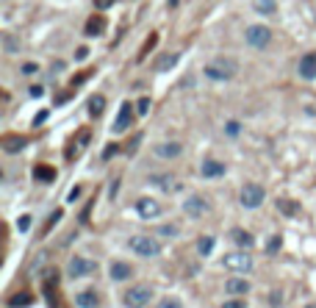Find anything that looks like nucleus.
<instances>
[{"instance_id": "nucleus-1", "label": "nucleus", "mask_w": 316, "mask_h": 308, "mask_svg": "<svg viewBox=\"0 0 316 308\" xmlns=\"http://www.w3.org/2000/svg\"><path fill=\"white\" fill-rule=\"evenodd\" d=\"M236 72H239V64L233 61V58L222 56V58H214L211 64H205L203 75L208 78V81H230Z\"/></svg>"}, {"instance_id": "nucleus-40", "label": "nucleus", "mask_w": 316, "mask_h": 308, "mask_svg": "<svg viewBox=\"0 0 316 308\" xmlns=\"http://www.w3.org/2000/svg\"><path fill=\"white\" fill-rule=\"evenodd\" d=\"M42 95V86H31V98H39Z\"/></svg>"}, {"instance_id": "nucleus-24", "label": "nucleus", "mask_w": 316, "mask_h": 308, "mask_svg": "<svg viewBox=\"0 0 316 308\" xmlns=\"http://www.w3.org/2000/svg\"><path fill=\"white\" fill-rule=\"evenodd\" d=\"M211 250H214V239H211V236H200V239H197V253H200V256H211Z\"/></svg>"}, {"instance_id": "nucleus-33", "label": "nucleus", "mask_w": 316, "mask_h": 308, "mask_svg": "<svg viewBox=\"0 0 316 308\" xmlns=\"http://www.w3.org/2000/svg\"><path fill=\"white\" fill-rule=\"evenodd\" d=\"M6 53H17V39L14 36H6Z\"/></svg>"}, {"instance_id": "nucleus-25", "label": "nucleus", "mask_w": 316, "mask_h": 308, "mask_svg": "<svg viewBox=\"0 0 316 308\" xmlns=\"http://www.w3.org/2000/svg\"><path fill=\"white\" fill-rule=\"evenodd\" d=\"M274 8H277L274 0H255V11L258 14H274Z\"/></svg>"}, {"instance_id": "nucleus-36", "label": "nucleus", "mask_w": 316, "mask_h": 308, "mask_svg": "<svg viewBox=\"0 0 316 308\" xmlns=\"http://www.w3.org/2000/svg\"><path fill=\"white\" fill-rule=\"evenodd\" d=\"M86 56H89V48H78L75 50V58H78V61H84Z\"/></svg>"}, {"instance_id": "nucleus-16", "label": "nucleus", "mask_w": 316, "mask_h": 308, "mask_svg": "<svg viewBox=\"0 0 316 308\" xmlns=\"http://www.w3.org/2000/svg\"><path fill=\"white\" fill-rule=\"evenodd\" d=\"M225 292L233 294V297H244V294L250 292V283H247L244 278H230L225 283Z\"/></svg>"}, {"instance_id": "nucleus-18", "label": "nucleus", "mask_w": 316, "mask_h": 308, "mask_svg": "<svg viewBox=\"0 0 316 308\" xmlns=\"http://www.w3.org/2000/svg\"><path fill=\"white\" fill-rule=\"evenodd\" d=\"M178 61H181V53H169V56H161L158 61H155V72H169L172 67H178Z\"/></svg>"}, {"instance_id": "nucleus-5", "label": "nucleus", "mask_w": 316, "mask_h": 308, "mask_svg": "<svg viewBox=\"0 0 316 308\" xmlns=\"http://www.w3.org/2000/svg\"><path fill=\"white\" fill-rule=\"evenodd\" d=\"M269 42H272V31H269L267 25H250V28H247V45H250V48L264 50Z\"/></svg>"}, {"instance_id": "nucleus-27", "label": "nucleus", "mask_w": 316, "mask_h": 308, "mask_svg": "<svg viewBox=\"0 0 316 308\" xmlns=\"http://www.w3.org/2000/svg\"><path fill=\"white\" fill-rule=\"evenodd\" d=\"M277 205H280V214H283V217H297V211H300L294 200H280Z\"/></svg>"}, {"instance_id": "nucleus-15", "label": "nucleus", "mask_w": 316, "mask_h": 308, "mask_svg": "<svg viewBox=\"0 0 316 308\" xmlns=\"http://www.w3.org/2000/svg\"><path fill=\"white\" fill-rule=\"evenodd\" d=\"M300 75L302 78H316V50L314 53H305V56L300 58Z\"/></svg>"}, {"instance_id": "nucleus-14", "label": "nucleus", "mask_w": 316, "mask_h": 308, "mask_svg": "<svg viewBox=\"0 0 316 308\" xmlns=\"http://www.w3.org/2000/svg\"><path fill=\"white\" fill-rule=\"evenodd\" d=\"M75 306L78 308H97L100 306V297L94 289H84V292L75 294Z\"/></svg>"}, {"instance_id": "nucleus-9", "label": "nucleus", "mask_w": 316, "mask_h": 308, "mask_svg": "<svg viewBox=\"0 0 316 308\" xmlns=\"http://www.w3.org/2000/svg\"><path fill=\"white\" fill-rule=\"evenodd\" d=\"M264 203V189H261L258 183H247L244 189H241V205L244 208H258Z\"/></svg>"}, {"instance_id": "nucleus-26", "label": "nucleus", "mask_w": 316, "mask_h": 308, "mask_svg": "<svg viewBox=\"0 0 316 308\" xmlns=\"http://www.w3.org/2000/svg\"><path fill=\"white\" fill-rule=\"evenodd\" d=\"M86 34H89V36H100V34H103V20H100V17H94V20H89V22H86Z\"/></svg>"}, {"instance_id": "nucleus-11", "label": "nucleus", "mask_w": 316, "mask_h": 308, "mask_svg": "<svg viewBox=\"0 0 316 308\" xmlns=\"http://www.w3.org/2000/svg\"><path fill=\"white\" fill-rule=\"evenodd\" d=\"M131 122H134V108H131V103H122V108H120V117L114 119L111 131H114V133H125L128 128H131Z\"/></svg>"}, {"instance_id": "nucleus-34", "label": "nucleus", "mask_w": 316, "mask_h": 308, "mask_svg": "<svg viewBox=\"0 0 316 308\" xmlns=\"http://www.w3.org/2000/svg\"><path fill=\"white\" fill-rule=\"evenodd\" d=\"M34 72H39V67H36L34 61H28L25 67H22V75H34Z\"/></svg>"}, {"instance_id": "nucleus-7", "label": "nucleus", "mask_w": 316, "mask_h": 308, "mask_svg": "<svg viewBox=\"0 0 316 308\" xmlns=\"http://www.w3.org/2000/svg\"><path fill=\"white\" fill-rule=\"evenodd\" d=\"M208 200L205 197H200V195H191V197H186V203H183V211H186V217H191V219H200V217H205L208 214Z\"/></svg>"}, {"instance_id": "nucleus-22", "label": "nucleus", "mask_w": 316, "mask_h": 308, "mask_svg": "<svg viewBox=\"0 0 316 308\" xmlns=\"http://www.w3.org/2000/svg\"><path fill=\"white\" fill-rule=\"evenodd\" d=\"M3 147H6L8 153H17V150L25 147V139H22V136H6V139H3Z\"/></svg>"}, {"instance_id": "nucleus-41", "label": "nucleus", "mask_w": 316, "mask_h": 308, "mask_svg": "<svg viewBox=\"0 0 316 308\" xmlns=\"http://www.w3.org/2000/svg\"><path fill=\"white\" fill-rule=\"evenodd\" d=\"M305 308H316V306H305Z\"/></svg>"}, {"instance_id": "nucleus-32", "label": "nucleus", "mask_w": 316, "mask_h": 308, "mask_svg": "<svg viewBox=\"0 0 316 308\" xmlns=\"http://www.w3.org/2000/svg\"><path fill=\"white\" fill-rule=\"evenodd\" d=\"M136 111H139V114H147V111H150V100H147V98H141V100H139V105H136Z\"/></svg>"}, {"instance_id": "nucleus-19", "label": "nucleus", "mask_w": 316, "mask_h": 308, "mask_svg": "<svg viewBox=\"0 0 316 308\" xmlns=\"http://www.w3.org/2000/svg\"><path fill=\"white\" fill-rule=\"evenodd\" d=\"M233 242L239 245V250H250V247H253V233L236 228V231H233Z\"/></svg>"}, {"instance_id": "nucleus-38", "label": "nucleus", "mask_w": 316, "mask_h": 308, "mask_svg": "<svg viewBox=\"0 0 316 308\" xmlns=\"http://www.w3.org/2000/svg\"><path fill=\"white\" fill-rule=\"evenodd\" d=\"M222 308H244V300H230V303H225Z\"/></svg>"}, {"instance_id": "nucleus-30", "label": "nucleus", "mask_w": 316, "mask_h": 308, "mask_svg": "<svg viewBox=\"0 0 316 308\" xmlns=\"http://www.w3.org/2000/svg\"><path fill=\"white\" fill-rule=\"evenodd\" d=\"M28 228H31V214H22V217L17 219V231H20V233H25Z\"/></svg>"}, {"instance_id": "nucleus-29", "label": "nucleus", "mask_w": 316, "mask_h": 308, "mask_svg": "<svg viewBox=\"0 0 316 308\" xmlns=\"http://www.w3.org/2000/svg\"><path fill=\"white\" fill-rule=\"evenodd\" d=\"M155 308H183V306H181L178 297H164V300H158V306H155Z\"/></svg>"}, {"instance_id": "nucleus-17", "label": "nucleus", "mask_w": 316, "mask_h": 308, "mask_svg": "<svg viewBox=\"0 0 316 308\" xmlns=\"http://www.w3.org/2000/svg\"><path fill=\"white\" fill-rule=\"evenodd\" d=\"M200 172H203L205 178H219L222 172H225V164L217 161V158H205L203 167H200Z\"/></svg>"}, {"instance_id": "nucleus-3", "label": "nucleus", "mask_w": 316, "mask_h": 308, "mask_svg": "<svg viewBox=\"0 0 316 308\" xmlns=\"http://www.w3.org/2000/svg\"><path fill=\"white\" fill-rule=\"evenodd\" d=\"M222 264H225V269H230V272H253L255 261L247 250H233L222 258Z\"/></svg>"}, {"instance_id": "nucleus-8", "label": "nucleus", "mask_w": 316, "mask_h": 308, "mask_svg": "<svg viewBox=\"0 0 316 308\" xmlns=\"http://www.w3.org/2000/svg\"><path fill=\"white\" fill-rule=\"evenodd\" d=\"M147 183H150V186H155V189L167 192V195H172V192L181 189V181H178L175 175H169V172H158V175H150V178H147Z\"/></svg>"}, {"instance_id": "nucleus-28", "label": "nucleus", "mask_w": 316, "mask_h": 308, "mask_svg": "<svg viewBox=\"0 0 316 308\" xmlns=\"http://www.w3.org/2000/svg\"><path fill=\"white\" fill-rule=\"evenodd\" d=\"M155 233H158V236H178V233H181V228H178V225H172V222H164V225H158V228H155Z\"/></svg>"}, {"instance_id": "nucleus-20", "label": "nucleus", "mask_w": 316, "mask_h": 308, "mask_svg": "<svg viewBox=\"0 0 316 308\" xmlns=\"http://www.w3.org/2000/svg\"><path fill=\"white\" fill-rule=\"evenodd\" d=\"M86 108H89V117H100L103 108H105V98H103V95H91Z\"/></svg>"}, {"instance_id": "nucleus-2", "label": "nucleus", "mask_w": 316, "mask_h": 308, "mask_svg": "<svg viewBox=\"0 0 316 308\" xmlns=\"http://www.w3.org/2000/svg\"><path fill=\"white\" fill-rule=\"evenodd\" d=\"M128 247H131L139 258H155V256L161 253V245H158L153 236H131L128 239Z\"/></svg>"}, {"instance_id": "nucleus-12", "label": "nucleus", "mask_w": 316, "mask_h": 308, "mask_svg": "<svg viewBox=\"0 0 316 308\" xmlns=\"http://www.w3.org/2000/svg\"><path fill=\"white\" fill-rule=\"evenodd\" d=\"M108 278H111V280L134 278V266L128 264V261H111V266H108Z\"/></svg>"}, {"instance_id": "nucleus-31", "label": "nucleus", "mask_w": 316, "mask_h": 308, "mask_svg": "<svg viewBox=\"0 0 316 308\" xmlns=\"http://www.w3.org/2000/svg\"><path fill=\"white\" fill-rule=\"evenodd\" d=\"M277 250H280V236H272V239H269V245H267V253H272V256H274Z\"/></svg>"}, {"instance_id": "nucleus-6", "label": "nucleus", "mask_w": 316, "mask_h": 308, "mask_svg": "<svg viewBox=\"0 0 316 308\" xmlns=\"http://www.w3.org/2000/svg\"><path fill=\"white\" fill-rule=\"evenodd\" d=\"M97 269V264L91 258H84V256H75V258H70V264H67V275L70 278H86V275H91Z\"/></svg>"}, {"instance_id": "nucleus-35", "label": "nucleus", "mask_w": 316, "mask_h": 308, "mask_svg": "<svg viewBox=\"0 0 316 308\" xmlns=\"http://www.w3.org/2000/svg\"><path fill=\"white\" fill-rule=\"evenodd\" d=\"M47 117H50L47 111H39V114H36V117H34V125L39 128V125H42V122H45V119H47Z\"/></svg>"}, {"instance_id": "nucleus-10", "label": "nucleus", "mask_w": 316, "mask_h": 308, "mask_svg": "<svg viewBox=\"0 0 316 308\" xmlns=\"http://www.w3.org/2000/svg\"><path fill=\"white\" fill-rule=\"evenodd\" d=\"M136 214H139L141 219H155L161 214V203L153 200V197H139V200H136Z\"/></svg>"}, {"instance_id": "nucleus-37", "label": "nucleus", "mask_w": 316, "mask_h": 308, "mask_svg": "<svg viewBox=\"0 0 316 308\" xmlns=\"http://www.w3.org/2000/svg\"><path fill=\"white\" fill-rule=\"evenodd\" d=\"M114 153H117V145H108V147L103 150V158H111Z\"/></svg>"}, {"instance_id": "nucleus-39", "label": "nucleus", "mask_w": 316, "mask_h": 308, "mask_svg": "<svg viewBox=\"0 0 316 308\" xmlns=\"http://www.w3.org/2000/svg\"><path fill=\"white\" fill-rule=\"evenodd\" d=\"M227 133H230V136H236V133H239V122H230V125H227Z\"/></svg>"}, {"instance_id": "nucleus-21", "label": "nucleus", "mask_w": 316, "mask_h": 308, "mask_svg": "<svg viewBox=\"0 0 316 308\" xmlns=\"http://www.w3.org/2000/svg\"><path fill=\"white\" fill-rule=\"evenodd\" d=\"M34 303V297H31L28 292H20V294H14V297H8V306L11 308H22V306H31Z\"/></svg>"}, {"instance_id": "nucleus-4", "label": "nucleus", "mask_w": 316, "mask_h": 308, "mask_svg": "<svg viewBox=\"0 0 316 308\" xmlns=\"http://www.w3.org/2000/svg\"><path fill=\"white\" fill-rule=\"evenodd\" d=\"M153 300V289L150 286H134L122 294V306L125 308H144Z\"/></svg>"}, {"instance_id": "nucleus-13", "label": "nucleus", "mask_w": 316, "mask_h": 308, "mask_svg": "<svg viewBox=\"0 0 316 308\" xmlns=\"http://www.w3.org/2000/svg\"><path fill=\"white\" fill-rule=\"evenodd\" d=\"M183 153V145L181 142H161V145H155V155L158 158H178Z\"/></svg>"}, {"instance_id": "nucleus-23", "label": "nucleus", "mask_w": 316, "mask_h": 308, "mask_svg": "<svg viewBox=\"0 0 316 308\" xmlns=\"http://www.w3.org/2000/svg\"><path fill=\"white\" fill-rule=\"evenodd\" d=\"M34 175H36V181H56V169H53V167H42V164H39V167L34 169Z\"/></svg>"}]
</instances>
